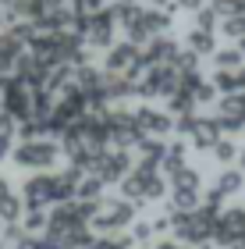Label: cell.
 <instances>
[{
    "mask_svg": "<svg viewBox=\"0 0 245 249\" xmlns=\"http://www.w3.org/2000/svg\"><path fill=\"white\" fill-rule=\"evenodd\" d=\"M131 157L128 150H99L96 153V164H93V178H99L103 185L110 182H125V178L131 175Z\"/></svg>",
    "mask_w": 245,
    "mask_h": 249,
    "instance_id": "6da1fadb",
    "label": "cell"
},
{
    "mask_svg": "<svg viewBox=\"0 0 245 249\" xmlns=\"http://www.w3.org/2000/svg\"><path fill=\"white\" fill-rule=\"evenodd\" d=\"M57 153H61V146L53 142V139H32V142H18L15 150H11V157H15V164L18 167H50L53 160H57Z\"/></svg>",
    "mask_w": 245,
    "mask_h": 249,
    "instance_id": "7a4b0ae2",
    "label": "cell"
},
{
    "mask_svg": "<svg viewBox=\"0 0 245 249\" xmlns=\"http://www.w3.org/2000/svg\"><path fill=\"white\" fill-rule=\"evenodd\" d=\"M114 25H117V7H99L96 15H89V47L96 50H110L114 47Z\"/></svg>",
    "mask_w": 245,
    "mask_h": 249,
    "instance_id": "3957f363",
    "label": "cell"
},
{
    "mask_svg": "<svg viewBox=\"0 0 245 249\" xmlns=\"http://www.w3.org/2000/svg\"><path fill=\"white\" fill-rule=\"evenodd\" d=\"M178 89H181V78H178L174 68H149L146 78L139 82V96H167L171 100Z\"/></svg>",
    "mask_w": 245,
    "mask_h": 249,
    "instance_id": "277c9868",
    "label": "cell"
},
{
    "mask_svg": "<svg viewBox=\"0 0 245 249\" xmlns=\"http://www.w3.org/2000/svg\"><path fill=\"white\" fill-rule=\"evenodd\" d=\"M103 207H107V210H99L96 221H93L99 231H114V228H128V224H135V213H139L135 203L114 199V203H103Z\"/></svg>",
    "mask_w": 245,
    "mask_h": 249,
    "instance_id": "5b68a950",
    "label": "cell"
},
{
    "mask_svg": "<svg viewBox=\"0 0 245 249\" xmlns=\"http://www.w3.org/2000/svg\"><path fill=\"white\" fill-rule=\"evenodd\" d=\"M0 96H4V114H11L15 121H29L32 118V89L21 82V78H15Z\"/></svg>",
    "mask_w": 245,
    "mask_h": 249,
    "instance_id": "8992f818",
    "label": "cell"
},
{
    "mask_svg": "<svg viewBox=\"0 0 245 249\" xmlns=\"http://www.w3.org/2000/svg\"><path fill=\"white\" fill-rule=\"evenodd\" d=\"M21 199H25V210H43L47 203H53V175L39 171L25 178V189H21Z\"/></svg>",
    "mask_w": 245,
    "mask_h": 249,
    "instance_id": "52a82bcc",
    "label": "cell"
},
{
    "mask_svg": "<svg viewBox=\"0 0 245 249\" xmlns=\"http://www.w3.org/2000/svg\"><path fill=\"white\" fill-rule=\"evenodd\" d=\"M139 47H131V43L125 39V43H114V47L107 50V57H103V64H107V75H128L131 68L139 64Z\"/></svg>",
    "mask_w": 245,
    "mask_h": 249,
    "instance_id": "ba28073f",
    "label": "cell"
},
{
    "mask_svg": "<svg viewBox=\"0 0 245 249\" xmlns=\"http://www.w3.org/2000/svg\"><path fill=\"white\" fill-rule=\"evenodd\" d=\"M135 121H139L142 135H149V139H160V135H167L174 128V121L167 114H160V110H153V107H139L135 110Z\"/></svg>",
    "mask_w": 245,
    "mask_h": 249,
    "instance_id": "9c48e42d",
    "label": "cell"
},
{
    "mask_svg": "<svg viewBox=\"0 0 245 249\" xmlns=\"http://www.w3.org/2000/svg\"><path fill=\"white\" fill-rule=\"evenodd\" d=\"M82 171L68 167L64 175H53V203H71V196H79V182H82Z\"/></svg>",
    "mask_w": 245,
    "mask_h": 249,
    "instance_id": "30bf717a",
    "label": "cell"
},
{
    "mask_svg": "<svg viewBox=\"0 0 245 249\" xmlns=\"http://www.w3.org/2000/svg\"><path fill=\"white\" fill-rule=\"evenodd\" d=\"M18 57H25V43H21L11 29L0 32V64H4V68H15Z\"/></svg>",
    "mask_w": 245,
    "mask_h": 249,
    "instance_id": "8fae6325",
    "label": "cell"
},
{
    "mask_svg": "<svg viewBox=\"0 0 245 249\" xmlns=\"http://www.w3.org/2000/svg\"><path fill=\"white\" fill-rule=\"evenodd\" d=\"M103 96L107 100H125V96H135L139 93V86L135 82H128L125 75H103Z\"/></svg>",
    "mask_w": 245,
    "mask_h": 249,
    "instance_id": "7c38bea8",
    "label": "cell"
},
{
    "mask_svg": "<svg viewBox=\"0 0 245 249\" xmlns=\"http://www.w3.org/2000/svg\"><path fill=\"white\" fill-rule=\"evenodd\" d=\"M217 135H220V121L217 118H199L196 121V132H192L196 146H203V150H206V146H217L220 142Z\"/></svg>",
    "mask_w": 245,
    "mask_h": 249,
    "instance_id": "4fadbf2b",
    "label": "cell"
},
{
    "mask_svg": "<svg viewBox=\"0 0 245 249\" xmlns=\"http://www.w3.org/2000/svg\"><path fill=\"white\" fill-rule=\"evenodd\" d=\"M53 110H57V100H53L50 89H32V118L47 121Z\"/></svg>",
    "mask_w": 245,
    "mask_h": 249,
    "instance_id": "5bb4252c",
    "label": "cell"
},
{
    "mask_svg": "<svg viewBox=\"0 0 245 249\" xmlns=\"http://www.w3.org/2000/svg\"><path fill=\"white\" fill-rule=\"evenodd\" d=\"M142 25L149 29L153 39L163 36V32L171 29V11H153V7H146V11H142Z\"/></svg>",
    "mask_w": 245,
    "mask_h": 249,
    "instance_id": "9a60e30c",
    "label": "cell"
},
{
    "mask_svg": "<svg viewBox=\"0 0 245 249\" xmlns=\"http://www.w3.org/2000/svg\"><path fill=\"white\" fill-rule=\"evenodd\" d=\"M25 217V199L21 196H4L0 199V221L4 224H21Z\"/></svg>",
    "mask_w": 245,
    "mask_h": 249,
    "instance_id": "2e32d148",
    "label": "cell"
},
{
    "mask_svg": "<svg viewBox=\"0 0 245 249\" xmlns=\"http://www.w3.org/2000/svg\"><path fill=\"white\" fill-rule=\"evenodd\" d=\"M139 160H149V164H163L167 160V146L160 142V139H142L139 142Z\"/></svg>",
    "mask_w": 245,
    "mask_h": 249,
    "instance_id": "e0dca14e",
    "label": "cell"
},
{
    "mask_svg": "<svg viewBox=\"0 0 245 249\" xmlns=\"http://www.w3.org/2000/svg\"><path fill=\"white\" fill-rule=\"evenodd\" d=\"M99 196H103V182L93 178V175H85L79 182V199L82 203H99Z\"/></svg>",
    "mask_w": 245,
    "mask_h": 249,
    "instance_id": "ac0fdd59",
    "label": "cell"
},
{
    "mask_svg": "<svg viewBox=\"0 0 245 249\" xmlns=\"http://www.w3.org/2000/svg\"><path fill=\"white\" fill-rule=\"evenodd\" d=\"M188 50L196 53H213V36H210V32H203V29H192L188 32Z\"/></svg>",
    "mask_w": 245,
    "mask_h": 249,
    "instance_id": "d6986e66",
    "label": "cell"
},
{
    "mask_svg": "<svg viewBox=\"0 0 245 249\" xmlns=\"http://www.w3.org/2000/svg\"><path fill=\"white\" fill-rule=\"evenodd\" d=\"M174 192H199V175L192 171V167H181L174 178H171Z\"/></svg>",
    "mask_w": 245,
    "mask_h": 249,
    "instance_id": "ffe728a7",
    "label": "cell"
},
{
    "mask_svg": "<svg viewBox=\"0 0 245 249\" xmlns=\"http://www.w3.org/2000/svg\"><path fill=\"white\" fill-rule=\"evenodd\" d=\"M142 189H146V178H139L135 171H131L128 178H125V182H121V196H125L128 203H142Z\"/></svg>",
    "mask_w": 245,
    "mask_h": 249,
    "instance_id": "44dd1931",
    "label": "cell"
},
{
    "mask_svg": "<svg viewBox=\"0 0 245 249\" xmlns=\"http://www.w3.org/2000/svg\"><path fill=\"white\" fill-rule=\"evenodd\" d=\"M167 107H171L174 110V114H192V107H196V96L192 93H188V89H178V93L171 96V100H167Z\"/></svg>",
    "mask_w": 245,
    "mask_h": 249,
    "instance_id": "7402d4cb",
    "label": "cell"
},
{
    "mask_svg": "<svg viewBox=\"0 0 245 249\" xmlns=\"http://www.w3.org/2000/svg\"><path fill=\"white\" fill-rule=\"evenodd\" d=\"M131 235H96V242L89 249H131Z\"/></svg>",
    "mask_w": 245,
    "mask_h": 249,
    "instance_id": "603a6c76",
    "label": "cell"
},
{
    "mask_svg": "<svg viewBox=\"0 0 245 249\" xmlns=\"http://www.w3.org/2000/svg\"><path fill=\"white\" fill-rule=\"evenodd\" d=\"M47 224H50V217L43 210H25V217H21V228H25L29 235H36V231H47Z\"/></svg>",
    "mask_w": 245,
    "mask_h": 249,
    "instance_id": "cb8c5ba5",
    "label": "cell"
},
{
    "mask_svg": "<svg viewBox=\"0 0 245 249\" xmlns=\"http://www.w3.org/2000/svg\"><path fill=\"white\" fill-rule=\"evenodd\" d=\"M171 207H174L178 213H196V210H199V192H174Z\"/></svg>",
    "mask_w": 245,
    "mask_h": 249,
    "instance_id": "d4e9b609",
    "label": "cell"
},
{
    "mask_svg": "<svg viewBox=\"0 0 245 249\" xmlns=\"http://www.w3.org/2000/svg\"><path fill=\"white\" fill-rule=\"evenodd\" d=\"M196 68H199V57H196L192 50L178 53V61H174V71H178V75H196Z\"/></svg>",
    "mask_w": 245,
    "mask_h": 249,
    "instance_id": "484cf974",
    "label": "cell"
},
{
    "mask_svg": "<svg viewBox=\"0 0 245 249\" xmlns=\"http://www.w3.org/2000/svg\"><path fill=\"white\" fill-rule=\"evenodd\" d=\"M139 18H142V7H139V4H131V7H117V21H121L125 29H131Z\"/></svg>",
    "mask_w": 245,
    "mask_h": 249,
    "instance_id": "4316f807",
    "label": "cell"
},
{
    "mask_svg": "<svg viewBox=\"0 0 245 249\" xmlns=\"http://www.w3.org/2000/svg\"><path fill=\"white\" fill-rule=\"evenodd\" d=\"M163 192H167V185H163V178L157 175V178H149V182H146V189H142V199H163Z\"/></svg>",
    "mask_w": 245,
    "mask_h": 249,
    "instance_id": "83f0119b",
    "label": "cell"
},
{
    "mask_svg": "<svg viewBox=\"0 0 245 249\" xmlns=\"http://www.w3.org/2000/svg\"><path fill=\"white\" fill-rule=\"evenodd\" d=\"M217 189H220V192L242 189V175H238V171H224V175H220V182H217Z\"/></svg>",
    "mask_w": 245,
    "mask_h": 249,
    "instance_id": "f1b7e54d",
    "label": "cell"
},
{
    "mask_svg": "<svg viewBox=\"0 0 245 249\" xmlns=\"http://www.w3.org/2000/svg\"><path fill=\"white\" fill-rule=\"evenodd\" d=\"M242 61V53L238 50H220L217 53V64H220V71H235V64Z\"/></svg>",
    "mask_w": 245,
    "mask_h": 249,
    "instance_id": "f546056e",
    "label": "cell"
},
{
    "mask_svg": "<svg viewBox=\"0 0 245 249\" xmlns=\"http://www.w3.org/2000/svg\"><path fill=\"white\" fill-rule=\"evenodd\" d=\"M25 239H29V231L21 228V224H7V228H4V242L18 246V242H25Z\"/></svg>",
    "mask_w": 245,
    "mask_h": 249,
    "instance_id": "4dcf8cb0",
    "label": "cell"
},
{
    "mask_svg": "<svg viewBox=\"0 0 245 249\" xmlns=\"http://www.w3.org/2000/svg\"><path fill=\"white\" fill-rule=\"evenodd\" d=\"M196 25L203 29V32H210V29L217 25V11H210V7H203V11H199V15H196Z\"/></svg>",
    "mask_w": 245,
    "mask_h": 249,
    "instance_id": "1f68e13d",
    "label": "cell"
},
{
    "mask_svg": "<svg viewBox=\"0 0 245 249\" xmlns=\"http://www.w3.org/2000/svg\"><path fill=\"white\" fill-rule=\"evenodd\" d=\"M192 96H196V104H210V100L217 96V86H206V82H199L192 89Z\"/></svg>",
    "mask_w": 245,
    "mask_h": 249,
    "instance_id": "d6a6232c",
    "label": "cell"
},
{
    "mask_svg": "<svg viewBox=\"0 0 245 249\" xmlns=\"http://www.w3.org/2000/svg\"><path fill=\"white\" fill-rule=\"evenodd\" d=\"M71 7H75V11H82V15H96L99 7H107V0H75Z\"/></svg>",
    "mask_w": 245,
    "mask_h": 249,
    "instance_id": "836d02e7",
    "label": "cell"
},
{
    "mask_svg": "<svg viewBox=\"0 0 245 249\" xmlns=\"http://www.w3.org/2000/svg\"><path fill=\"white\" fill-rule=\"evenodd\" d=\"M224 32H228V36H245V18H242V15L228 18V21H224Z\"/></svg>",
    "mask_w": 245,
    "mask_h": 249,
    "instance_id": "e575fe53",
    "label": "cell"
},
{
    "mask_svg": "<svg viewBox=\"0 0 245 249\" xmlns=\"http://www.w3.org/2000/svg\"><path fill=\"white\" fill-rule=\"evenodd\" d=\"M149 235H153V224H146V221H135V224H131V239H135V242H146Z\"/></svg>",
    "mask_w": 245,
    "mask_h": 249,
    "instance_id": "d590c367",
    "label": "cell"
},
{
    "mask_svg": "<svg viewBox=\"0 0 245 249\" xmlns=\"http://www.w3.org/2000/svg\"><path fill=\"white\" fill-rule=\"evenodd\" d=\"M196 121H199L196 114H185V118H178V124H174V128L181 132V135H192V132H196Z\"/></svg>",
    "mask_w": 245,
    "mask_h": 249,
    "instance_id": "8d00e7d4",
    "label": "cell"
},
{
    "mask_svg": "<svg viewBox=\"0 0 245 249\" xmlns=\"http://www.w3.org/2000/svg\"><path fill=\"white\" fill-rule=\"evenodd\" d=\"M39 246H43V249H64V239H61V235H50V231H43Z\"/></svg>",
    "mask_w": 245,
    "mask_h": 249,
    "instance_id": "74e56055",
    "label": "cell"
},
{
    "mask_svg": "<svg viewBox=\"0 0 245 249\" xmlns=\"http://www.w3.org/2000/svg\"><path fill=\"white\" fill-rule=\"evenodd\" d=\"M11 135H15V118L0 114V139H11Z\"/></svg>",
    "mask_w": 245,
    "mask_h": 249,
    "instance_id": "f35d334b",
    "label": "cell"
},
{
    "mask_svg": "<svg viewBox=\"0 0 245 249\" xmlns=\"http://www.w3.org/2000/svg\"><path fill=\"white\" fill-rule=\"evenodd\" d=\"M213 157H217V160H231V157H235V146H231V142H217Z\"/></svg>",
    "mask_w": 245,
    "mask_h": 249,
    "instance_id": "ab89813d",
    "label": "cell"
},
{
    "mask_svg": "<svg viewBox=\"0 0 245 249\" xmlns=\"http://www.w3.org/2000/svg\"><path fill=\"white\" fill-rule=\"evenodd\" d=\"M174 4H178V7H185V11H196V15L203 11V0H174Z\"/></svg>",
    "mask_w": 245,
    "mask_h": 249,
    "instance_id": "60d3db41",
    "label": "cell"
},
{
    "mask_svg": "<svg viewBox=\"0 0 245 249\" xmlns=\"http://www.w3.org/2000/svg\"><path fill=\"white\" fill-rule=\"evenodd\" d=\"M15 249H43V246H39V239H36V235H29V239H25V242H18Z\"/></svg>",
    "mask_w": 245,
    "mask_h": 249,
    "instance_id": "b9f144b4",
    "label": "cell"
},
{
    "mask_svg": "<svg viewBox=\"0 0 245 249\" xmlns=\"http://www.w3.org/2000/svg\"><path fill=\"white\" fill-rule=\"evenodd\" d=\"M7 153H11V139H0V160H4Z\"/></svg>",
    "mask_w": 245,
    "mask_h": 249,
    "instance_id": "7bdbcfd3",
    "label": "cell"
},
{
    "mask_svg": "<svg viewBox=\"0 0 245 249\" xmlns=\"http://www.w3.org/2000/svg\"><path fill=\"white\" fill-rule=\"evenodd\" d=\"M146 4H149L153 11H160V7H167V0H146ZM167 11H171V7H167Z\"/></svg>",
    "mask_w": 245,
    "mask_h": 249,
    "instance_id": "ee69618b",
    "label": "cell"
},
{
    "mask_svg": "<svg viewBox=\"0 0 245 249\" xmlns=\"http://www.w3.org/2000/svg\"><path fill=\"white\" fill-rule=\"evenodd\" d=\"M0 32H7V11L0 7Z\"/></svg>",
    "mask_w": 245,
    "mask_h": 249,
    "instance_id": "f6af8a7d",
    "label": "cell"
},
{
    "mask_svg": "<svg viewBox=\"0 0 245 249\" xmlns=\"http://www.w3.org/2000/svg\"><path fill=\"white\" fill-rule=\"evenodd\" d=\"M4 196H11V189H7V182H4V178H0V199H4Z\"/></svg>",
    "mask_w": 245,
    "mask_h": 249,
    "instance_id": "bcb514c9",
    "label": "cell"
},
{
    "mask_svg": "<svg viewBox=\"0 0 245 249\" xmlns=\"http://www.w3.org/2000/svg\"><path fill=\"white\" fill-rule=\"evenodd\" d=\"M131 4H139V0H117V7H131Z\"/></svg>",
    "mask_w": 245,
    "mask_h": 249,
    "instance_id": "7dc6e473",
    "label": "cell"
},
{
    "mask_svg": "<svg viewBox=\"0 0 245 249\" xmlns=\"http://www.w3.org/2000/svg\"><path fill=\"white\" fill-rule=\"evenodd\" d=\"M0 114H4V96H0Z\"/></svg>",
    "mask_w": 245,
    "mask_h": 249,
    "instance_id": "c3c4849f",
    "label": "cell"
},
{
    "mask_svg": "<svg viewBox=\"0 0 245 249\" xmlns=\"http://www.w3.org/2000/svg\"><path fill=\"white\" fill-rule=\"evenodd\" d=\"M217 4H224V0H213V7H217Z\"/></svg>",
    "mask_w": 245,
    "mask_h": 249,
    "instance_id": "681fc988",
    "label": "cell"
},
{
    "mask_svg": "<svg viewBox=\"0 0 245 249\" xmlns=\"http://www.w3.org/2000/svg\"><path fill=\"white\" fill-rule=\"evenodd\" d=\"M242 164H245V153H242Z\"/></svg>",
    "mask_w": 245,
    "mask_h": 249,
    "instance_id": "f907efd6",
    "label": "cell"
}]
</instances>
